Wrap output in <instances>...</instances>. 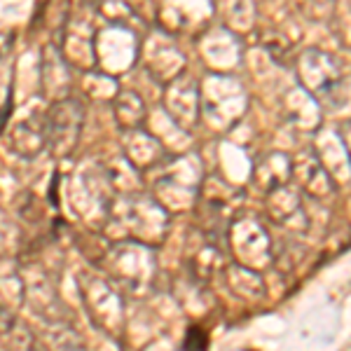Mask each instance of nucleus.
Wrapping results in <instances>:
<instances>
[{
    "mask_svg": "<svg viewBox=\"0 0 351 351\" xmlns=\"http://www.w3.org/2000/svg\"><path fill=\"white\" fill-rule=\"evenodd\" d=\"M84 124V108L77 99L64 96L49 106L45 115V136L54 157H68L75 150Z\"/></svg>",
    "mask_w": 351,
    "mask_h": 351,
    "instance_id": "obj_1",
    "label": "nucleus"
},
{
    "mask_svg": "<svg viewBox=\"0 0 351 351\" xmlns=\"http://www.w3.org/2000/svg\"><path fill=\"white\" fill-rule=\"evenodd\" d=\"M47 145V136H45V120L43 124H33V122H21L16 124V129L12 132V148L21 155L31 157L36 152H40Z\"/></svg>",
    "mask_w": 351,
    "mask_h": 351,
    "instance_id": "obj_2",
    "label": "nucleus"
},
{
    "mask_svg": "<svg viewBox=\"0 0 351 351\" xmlns=\"http://www.w3.org/2000/svg\"><path fill=\"white\" fill-rule=\"evenodd\" d=\"M112 110H115L117 124H120L122 129L141 127L143 115H145L143 101H141L134 92H129V89H124V92L117 94V99L112 101Z\"/></svg>",
    "mask_w": 351,
    "mask_h": 351,
    "instance_id": "obj_3",
    "label": "nucleus"
}]
</instances>
